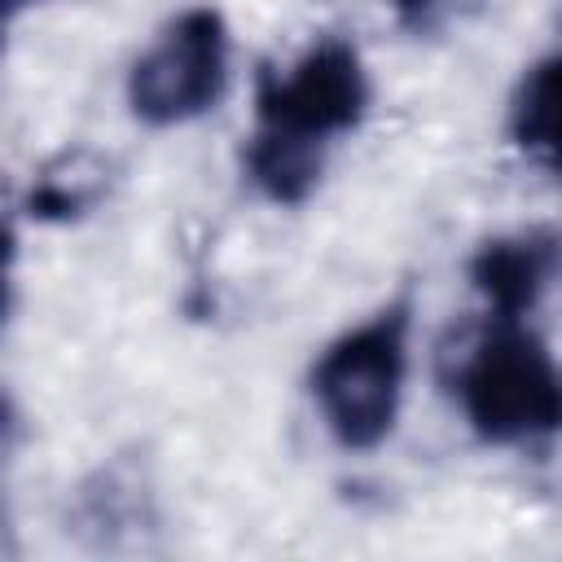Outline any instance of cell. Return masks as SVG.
I'll return each instance as SVG.
<instances>
[{"instance_id":"obj_6","label":"cell","mask_w":562,"mask_h":562,"mask_svg":"<svg viewBox=\"0 0 562 562\" xmlns=\"http://www.w3.org/2000/svg\"><path fill=\"white\" fill-rule=\"evenodd\" d=\"M246 176L250 184L268 198V202H281V206H299L316 180H321V162H325V145L316 140H299V136H281V132H255L246 154Z\"/></svg>"},{"instance_id":"obj_8","label":"cell","mask_w":562,"mask_h":562,"mask_svg":"<svg viewBox=\"0 0 562 562\" xmlns=\"http://www.w3.org/2000/svg\"><path fill=\"white\" fill-rule=\"evenodd\" d=\"M457 4L461 0H391L395 22L408 35H439L448 26V18L457 13Z\"/></svg>"},{"instance_id":"obj_4","label":"cell","mask_w":562,"mask_h":562,"mask_svg":"<svg viewBox=\"0 0 562 562\" xmlns=\"http://www.w3.org/2000/svg\"><path fill=\"white\" fill-rule=\"evenodd\" d=\"M364 105H369V83L356 48L342 40L316 44L290 75L259 70L255 83L259 127L316 145H325V136L334 132L356 127Z\"/></svg>"},{"instance_id":"obj_7","label":"cell","mask_w":562,"mask_h":562,"mask_svg":"<svg viewBox=\"0 0 562 562\" xmlns=\"http://www.w3.org/2000/svg\"><path fill=\"white\" fill-rule=\"evenodd\" d=\"M553 88H558V57H540L522 75L509 105V132L518 149H527L544 167H553Z\"/></svg>"},{"instance_id":"obj_10","label":"cell","mask_w":562,"mask_h":562,"mask_svg":"<svg viewBox=\"0 0 562 562\" xmlns=\"http://www.w3.org/2000/svg\"><path fill=\"white\" fill-rule=\"evenodd\" d=\"M18 439V413L9 404V395H0V452H9Z\"/></svg>"},{"instance_id":"obj_9","label":"cell","mask_w":562,"mask_h":562,"mask_svg":"<svg viewBox=\"0 0 562 562\" xmlns=\"http://www.w3.org/2000/svg\"><path fill=\"white\" fill-rule=\"evenodd\" d=\"M13 255H18L13 233L0 224V321L9 316V268H13Z\"/></svg>"},{"instance_id":"obj_3","label":"cell","mask_w":562,"mask_h":562,"mask_svg":"<svg viewBox=\"0 0 562 562\" xmlns=\"http://www.w3.org/2000/svg\"><path fill=\"white\" fill-rule=\"evenodd\" d=\"M228 79V31L215 9H189L180 13L149 53L136 57L127 75V101L132 114L171 127L206 114Z\"/></svg>"},{"instance_id":"obj_1","label":"cell","mask_w":562,"mask_h":562,"mask_svg":"<svg viewBox=\"0 0 562 562\" xmlns=\"http://www.w3.org/2000/svg\"><path fill=\"white\" fill-rule=\"evenodd\" d=\"M408 364V303H391L360 329L325 347L312 369V395L342 448H378L400 413Z\"/></svg>"},{"instance_id":"obj_11","label":"cell","mask_w":562,"mask_h":562,"mask_svg":"<svg viewBox=\"0 0 562 562\" xmlns=\"http://www.w3.org/2000/svg\"><path fill=\"white\" fill-rule=\"evenodd\" d=\"M26 4H35V0H0V40H4V26H9V18H18Z\"/></svg>"},{"instance_id":"obj_2","label":"cell","mask_w":562,"mask_h":562,"mask_svg":"<svg viewBox=\"0 0 562 562\" xmlns=\"http://www.w3.org/2000/svg\"><path fill=\"white\" fill-rule=\"evenodd\" d=\"M461 404L487 443H522L553 435L562 422V391L549 347L514 316H496L461 369Z\"/></svg>"},{"instance_id":"obj_5","label":"cell","mask_w":562,"mask_h":562,"mask_svg":"<svg viewBox=\"0 0 562 562\" xmlns=\"http://www.w3.org/2000/svg\"><path fill=\"white\" fill-rule=\"evenodd\" d=\"M558 268V241L549 228L522 233V237H496L483 241L479 255L470 259V281L479 294L492 303L496 316H522L540 303L544 285L553 281Z\"/></svg>"}]
</instances>
